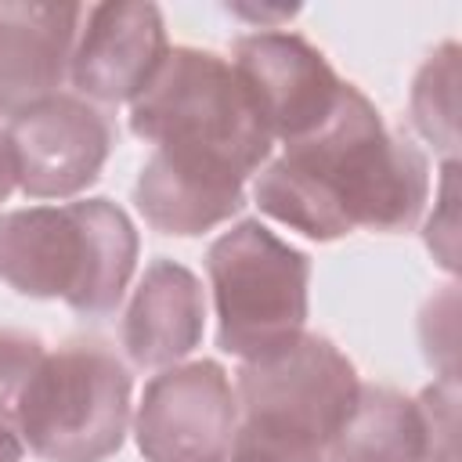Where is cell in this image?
<instances>
[{"mask_svg":"<svg viewBox=\"0 0 462 462\" xmlns=\"http://www.w3.org/2000/svg\"><path fill=\"white\" fill-rule=\"evenodd\" d=\"M206 328V296L199 278L173 260H152L123 318V346L144 368L177 365Z\"/></svg>","mask_w":462,"mask_h":462,"instance_id":"12","label":"cell"},{"mask_svg":"<svg viewBox=\"0 0 462 462\" xmlns=\"http://www.w3.org/2000/svg\"><path fill=\"white\" fill-rule=\"evenodd\" d=\"M79 4H25L0 0V112L58 94L79 36Z\"/></svg>","mask_w":462,"mask_h":462,"instance_id":"11","label":"cell"},{"mask_svg":"<svg viewBox=\"0 0 462 462\" xmlns=\"http://www.w3.org/2000/svg\"><path fill=\"white\" fill-rule=\"evenodd\" d=\"M130 130L159 155L245 180L271 155V134L238 79L213 51L173 47L130 101Z\"/></svg>","mask_w":462,"mask_h":462,"instance_id":"4","label":"cell"},{"mask_svg":"<svg viewBox=\"0 0 462 462\" xmlns=\"http://www.w3.org/2000/svg\"><path fill=\"white\" fill-rule=\"evenodd\" d=\"M242 184L245 180H238L231 173L184 166V162H173V159L152 152V159L144 162V170L134 184V202L155 231L202 235L242 209V202H245Z\"/></svg>","mask_w":462,"mask_h":462,"instance_id":"13","label":"cell"},{"mask_svg":"<svg viewBox=\"0 0 462 462\" xmlns=\"http://www.w3.org/2000/svg\"><path fill=\"white\" fill-rule=\"evenodd\" d=\"M43 343L29 332L18 328H0V422H14L18 411V397L29 383V375L36 372V365L43 361Z\"/></svg>","mask_w":462,"mask_h":462,"instance_id":"16","label":"cell"},{"mask_svg":"<svg viewBox=\"0 0 462 462\" xmlns=\"http://www.w3.org/2000/svg\"><path fill=\"white\" fill-rule=\"evenodd\" d=\"M411 119L448 159L458 152V43H444L426 58L411 83Z\"/></svg>","mask_w":462,"mask_h":462,"instance_id":"15","label":"cell"},{"mask_svg":"<svg viewBox=\"0 0 462 462\" xmlns=\"http://www.w3.org/2000/svg\"><path fill=\"white\" fill-rule=\"evenodd\" d=\"M14 422L47 462H105L123 448L130 426V375L105 346L69 343L43 354L18 397Z\"/></svg>","mask_w":462,"mask_h":462,"instance_id":"5","label":"cell"},{"mask_svg":"<svg viewBox=\"0 0 462 462\" xmlns=\"http://www.w3.org/2000/svg\"><path fill=\"white\" fill-rule=\"evenodd\" d=\"M256 206L303 231L332 242L354 227L404 231L419 220L430 195L426 155L401 134H390L375 105L343 87L336 112L303 141L289 144L256 177Z\"/></svg>","mask_w":462,"mask_h":462,"instance_id":"1","label":"cell"},{"mask_svg":"<svg viewBox=\"0 0 462 462\" xmlns=\"http://www.w3.org/2000/svg\"><path fill=\"white\" fill-rule=\"evenodd\" d=\"M206 271L213 282L220 350L253 361L303 336L310 260L260 220H242L224 231L206 253Z\"/></svg>","mask_w":462,"mask_h":462,"instance_id":"6","label":"cell"},{"mask_svg":"<svg viewBox=\"0 0 462 462\" xmlns=\"http://www.w3.org/2000/svg\"><path fill=\"white\" fill-rule=\"evenodd\" d=\"M235 72L245 83L271 141L310 137L339 105L343 79L325 54L296 32H249L235 43Z\"/></svg>","mask_w":462,"mask_h":462,"instance_id":"8","label":"cell"},{"mask_svg":"<svg viewBox=\"0 0 462 462\" xmlns=\"http://www.w3.org/2000/svg\"><path fill=\"white\" fill-rule=\"evenodd\" d=\"M0 462H22V440L0 422Z\"/></svg>","mask_w":462,"mask_h":462,"instance_id":"19","label":"cell"},{"mask_svg":"<svg viewBox=\"0 0 462 462\" xmlns=\"http://www.w3.org/2000/svg\"><path fill=\"white\" fill-rule=\"evenodd\" d=\"M357 372L328 339L242 361L235 386L231 462H325L357 401Z\"/></svg>","mask_w":462,"mask_h":462,"instance_id":"3","label":"cell"},{"mask_svg":"<svg viewBox=\"0 0 462 462\" xmlns=\"http://www.w3.org/2000/svg\"><path fill=\"white\" fill-rule=\"evenodd\" d=\"M18 184V166H14V148L7 137V126H0V202L14 191Z\"/></svg>","mask_w":462,"mask_h":462,"instance_id":"18","label":"cell"},{"mask_svg":"<svg viewBox=\"0 0 462 462\" xmlns=\"http://www.w3.org/2000/svg\"><path fill=\"white\" fill-rule=\"evenodd\" d=\"M426 245L448 271L458 267V162L455 159L444 162L440 202H437L433 217L426 220Z\"/></svg>","mask_w":462,"mask_h":462,"instance_id":"17","label":"cell"},{"mask_svg":"<svg viewBox=\"0 0 462 462\" xmlns=\"http://www.w3.org/2000/svg\"><path fill=\"white\" fill-rule=\"evenodd\" d=\"M83 18L87 25L69 61L76 90L101 105L134 101L170 51L162 11L144 0H123L94 4Z\"/></svg>","mask_w":462,"mask_h":462,"instance_id":"10","label":"cell"},{"mask_svg":"<svg viewBox=\"0 0 462 462\" xmlns=\"http://www.w3.org/2000/svg\"><path fill=\"white\" fill-rule=\"evenodd\" d=\"M18 188L32 199H69L90 188L112 152L108 119L72 94H51L7 123Z\"/></svg>","mask_w":462,"mask_h":462,"instance_id":"9","label":"cell"},{"mask_svg":"<svg viewBox=\"0 0 462 462\" xmlns=\"http://www.w3.org/2000/svg\"><path fill=\"white\" fill-rule=\"evenodd\" d=\"M134 433L144 462H227L235 437L227 372L217 361L159 372L144 386Z\"/></svg>","mask_w":462,"mask_h":462,"instance_id":"7","label":"cell"},{"mask_svg":"<svg viewBox=\"0 0 462 462\" xmlns=\"http://www.w3.org/2000/svg\"><path fill=\"white\" fill-rule=\"evenodd\" d=\"M137 267V231L108 199L0 213V278L22 296L112 314Z\"/></svg>","mask_w":462,"mask_h":462,"instance_id":"2","label":"cell"},{"mask_svg":"<svg viewBox=\"0 0 462 462\" xmlns=\"http://www.w3.org/2000/svg\"><path fill=\"white\" fill-rule=\"evenodd\" d=\"M430 437L419 401L390 386H361L328 448V462H426Z\"/></svg>","mask_w":462,"mask_h":462,"instance_id":"14","label":"cell"}]
</instances>
